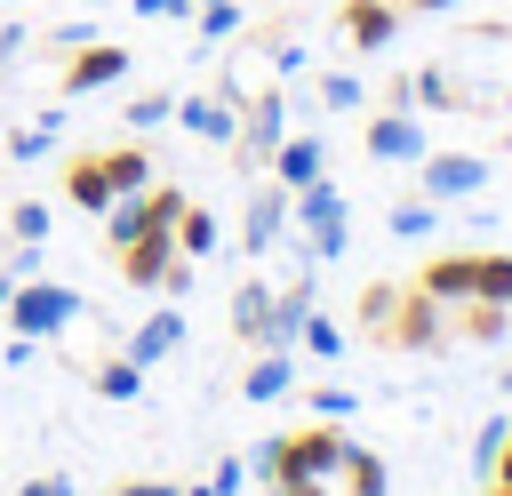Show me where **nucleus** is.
Returning <instances> with one entry per match:
<instances>
[{"label": "nucleus", "mask_w": 512, "mask_h": 496, "mask_svg": "<svg viewBox=\"0 0 512 496\" xmlns=\"http://www.w3.org/2000/svg\"><path fill=\"white\" fill-rule=\"evenodd\" d=\"M400 16H408L400 0H344V8H336V24H344L352 48H384V40L400 32Z\"/></svg>", "instance_id": "11"}, {"label": "nucleus", "mask_w": 512, "mask_h": 496, "mask_svg": "<svg viewBox=\"0 0 512 496\" xmlns=\"http://www.w3.org/2000/svg\"><path fill=\"white\" fill-rule=\"evenodd\" d=\"M176 344H184V312H152V320L128 336V360H144V368H152V360H168Z\"/></svg>", "instance_id": "15"}, {"label": "nucleus", "mask_w": 512, "mask_h": 496, "mask_svg": "<svg viewBox=\"0 0 512 496\" xmlns=\"http://www.w3.org/2000/svg\"><path fill=\"white\" fill-rule=\"evenodd\" d=\"M16 496H72V480H64V472H40V480H24Z\"/></svg>", "instance_id": "30"}, {"label": "nucleus", "mask_w": 512, "mask_h": 496, "mask_svg": "<svg viewBox=\"0 0 512 496\" xmlns=\"http://www.w3.org/2000/svg\"><path fill=\"white\" fill-rule=\"evenodd\" d=\"M176 496H224V488H216V480H200V488H176Z\"/></svg>", "instance_id": "35"}, {"label": "nucleus", "mask_w": 512, "mask_h": 496, "mask_svg": "<svg viewBox=\"0 0 512 496\" xmlns=\"http://www.w3.org/2000/svg\"><path fill=\"white\" fill-rule=\"evenodd\" d=\"M48 144H56V120H32V128H16V136H8V152H16V160H40Z\"/></svg>", "instance_id": "26"}, {"label": "nucleus", "mask_w": 512, "mask_h": 496, "mask_svg": "<svg viewBox=\"0 0 512 496\" xmlns=\"http://www.w3.org/2000/svg\"><path fill=\"white\" fill-rule=\"evenodd\" d=\"M488 480H512V432H504V448H496V464H488Z\"/></svg>", "instance_id": "33"}, {"label": "nucleus", "mask_w": 512, "mask_h": 496, "mask_svg": "<svg viewBox=\"0 0 512 496\" xmlns=\"http://www.w3.org/2000/svg\"><path fill=\"white\" fill-rule=\"evenodd\" d=\"M128 8H136L144 24H160V16H168V24H184V16H192V0H128Z\"/></svg>", "instance_id": "28"}, {"label": "nucleus", "mask_w": 512, "mask_h": 496, "mask_svg": "<svg viewBox=\"0 0 512 496\" xmlns=\"http://www.w3.org/2000/svg\"><path fill=\"white\" fill-rule=\"evenodd\" d=\"M280 224H288V184H272V176H264V184L248 192V216H240V248H248V256H272V248H280Z\"/></svg>", "instance_id": "9"}, {"label": "nucleus", "mask_w": 512, "mask_h": 496, "mask_svg": "<svg viewBox=\"0 0 512 496\" xmlns=\"http://www.w3.org/2000/svg\"><path fill=\"white\" fill-rule=\"evenodd\" d=\"M392 304H400V280H376V288H360V328H384V320H392Z\"/></svg>", "instance_id": "23"}, {"label": "nucleus", "mask_w": 512, "mask_h": 496, "mask_svg": "<svg viewBox=\"0 0 512 496\" xmlns=\"http://www.w3.org/2000/svg\"><path fill=\"white\" fill-rule=\"evenodd\" d=\"M192 8H200V0H192Z\"/></svg>", "instance_id": "40"}, {"label": "nucleus", "mask_w": 512, "mask_h": 496, "mask_svg": "<svg viewBox=\"0 0 512 496\" xmlns=\"http://www.w3.org/2000/svg\"><path fill=\"white\" fill-rule=\"evenodd\" d=\"M376 336H384L392 352H440V344H448V304H440V296H424V288L408 280V288H400V304H392V320H384Z\"/></svg>", "instance_id": "6"}, {"label": "nucleus", "mask_w": 512, "mask_h": 496, "mask_svg": "<svg viewBox=\"0 0 512 496\" xmlns=\"http://www.w3.org/2000/svg\"><path fill=\"white\" fill-rule=\"evenodd\" d=\"M352 456V432H336V416L304 424V432H280L256 448V472L264 480H336V464Z\"/></svg>", "instance_id": "2"}, {"label": "nucleus", "mask_w": 512, "mask_h": 496, "mask_svg": "<svg viewBox=\"0 0 512 496\" xmlns=\"http://www.w3.org/2000/svg\"><path fill=\"white\" fill-rule=\"evenodd\" d=\"M392 232H400V240H432V232H440V200H424V192L392 200Z\"/></svg>", "instance_id": "17"}, {"label": "nucleus", "mask_w": 512, "mask_h": 496, "mask_svg": "<svg viewBox=\"0 0 512 496\" xmlns=\"http://www.w3.org/2000/svg\"><path fill=\"white\" fill-rule=\"evenodd\" d=\"M160 120H176V96H168V88H160V96H136V104H128V128H136V136H144V128H160Z\"/></svg>", "instance_id": "25"}, {"label": "nucleus", "mask_w": 512, "mask_h": 496, "mask_svg": "<svg viewBox=\"0 0 512 496\" xmlns=\"http://www.w3.org/2000/svg\"><path fill=\"white\" fill-rule=\"evenodd\" d=\"M264 168H272V184L304 192V184H320V176H328V144H320V136H280Z\"/></svg>", "instance_id": "10"}, {"label": "nucleus", "mask_w": 512, "mask_h": 496, "mask_svg": "<svg viewBox=\"0 0 512 496\" xmlns=\"http://www.w3.org/2000/svg\"><path fill=\"white\" fill-rule=\"evenodd\" d=\"M216 232H224V224H216L208 208H192V200H184V216H176V248H184L192 264H200V256H216Z\"/></svg>", "instance_id": "18"}, {"label": "nucleus", "mask_w": 512, "mask_h": 496, "mask_svg": "<svg viewBox=\"0 0 512 496\" xmlns=\"http://www.w3.org/2000/svg\"><path fill=\"white\" fill-rule=\"evenodd\" d=\"M312 408H320V416H352V392H344V384H320Z\"/></svg>", "instance_id": "29"}, {"label": "nucleus", "mask_w": 512, "mask_h": 496, "mask_svg": "<svg viewBox=\"0 0 512 496\" xmlns=\"http://www.w3.org/2000/svg\"><path fill=\"white\" fill-rule=\"evenodd\" d=\"M360 152L384 160V168H416V160L432 152V136H424V120H416V104H376V120L360 128Z\"/></svg>", "instance_id": "5"}, {"label": "nucleus", "mask_w": 512, "mask_h": 496, "mask_svg": "<svg viewBox=\"0 0 512 496\" xmlns=\"http://www.w3.org/2000/svg\"><path fill=\"white\" fill-rule=\"evenodd\" d=\"M8 240H48V200H16L8 208Z\"/></svg>", "instance_id": "22"}, {"label": "nucleus", "mask_w": 512, "mask_h": 496, "mask_svg": "<svg viewBox=\"0 0 512 496\" xmlns=\"http://www.w3.org/2000/svg\"><path fill=\"white\" fill-rule=\"evenodd\" d=\"M88 384H96V400H136V392H144V360L112 352V360H96V368H88Z\"/></svg>", "instance_id": "16"}, {"label": "nucleus", "mask_w": 512, "mask_h": 496, "mask_svg": "<svg viewBox=\"0 0 512 496\" xmlns=\"http://www.w3.org/2000/svg\"><path fill=\"white\" fill-rule=\"evenodd\" d=\"M312 104H320V112H360V104H368V88H360V72H320Z\"/></svg>", "instance_id": "19"}, {"label": "nucleus", "mask_w": 512, "mask_h": 496, "mask_svg": "<svg viewBox=\"0 0 512 496\" xmlns=\"http://www.w3.org/2000/svg\"><path fill=\"white\" fill-rule=\"evenodd\" d=\"M136 184H152V152L144 144H104V152H72L64 160V200L72 208H88V216H104L120 192H136Z\"/></svg>", "instance_id": "1"}, {"label": "nucleus", "mask_w": 512, "mask_h": 496, "mask_svg": "<svg viewBox=\"0 0 512 496\" xmlns=\"http://www.w3.org/2000/svg\"><path fill=\"white\" fill-rule=\"evenodd\" d=\"M128 64H136V56H128L120 40H80V56L64 64V80H56V88H64V96H96V88L128 80Z\"/></svg>", "instance_id": "8"}, {"label": "nucleus", "mask_w": 512, "mask_h": 496, "mask_svg": "<svg viewBox=\"0 0 512 496\" xmlns=\"http://www.w3.org/2000/svg\"><path fill=\"white\" fill-rule=\"evenodd\" d=\"M112 496H176L168 480H128V488H112Z\"/></svg>", "instance_id": "32"}, {"label": "nucleus", "mask_w": 512, "mask_h": 496, "mask_svg": "<svg viewBox=\"0 0 512 496\" xmlns=\"http://www.w3.org/2000/svg\"><path fill=\"white\" fill-rule=\"evenodd\" d=\"M416 288L440 296V304H472V288H480V256H432V264L416 272Z\"/></svg>", "instance_id": "13"}, {"label": "nucleus", "mask_w": 512, "mask_h": 496, "mask_svg": "<svg viewBox=\"0 0 512 496\" xmlns=\"http://www.w3.org/2000/svg\"><path fill=\"white\" fill-rule=\"evenodd\" d=\"M496 152H504V160H512V128H504V136H496Z\"/></svg>", "instance_id": "37"}, {"label": "nucleus", "mask_w": 512, "mask_h": 496, "mask_svg": "<svg viewBox=\"0 0 512 496\" xmlns=\"http://www.w3.org/2000/svg\"><path fill=\"white\" fill-rule=\"evenodd\" d=\"M296 344H304L312 360H336V352H344V336H336L328 312H304V320H296Z\"/></svg>", "instance_id": "20"}, {"label": "nucleus", "mask_w": 512, "mask_h": 496, "mask_svg": "<svg viewBox=\"0 0 512 496\" xmlns=\"http://www.w3.org/2000/svg\"><path fill=\"white\" fill-rule=\"evenodd\" d=\"M480 304H512V256H496V248H480V288H472Z\"/></svg>", "instance_id": "21"}, {"label": "nucleus", "mask_w": 512, "mask_h": 496, "mask_svg": "<svg viewBox=\"0 0 512 496\" xmlns=\"http://www.w3.org/2000/svg\"><path fill=\"white\" fill-rule=\"evenodd\" d=\"M488 184V152H424L416 160V192L424 200H472Z\"/></svg>", "instance_id": "7"}, {"label": "nucleus", "mask_w": 512, "mask_h": 496, "mask_svg": "<svg viewBox=\"0 0 512 496\" xmlns=\"http://www.w3.org/2000/svg\"><path fill=\"white\" fill-rule=\"evenodd\" d=\"M288 224L304 232V264H328V256H344V240H352V208H344V192L320 176V184H304V192H288Z\"/></svg>", "instance_id": "4"}, {"label": "nucleus", "mask_w": 512, "mask_h": 496, "mask_svg": "<svg viewBox=\"0 0 512 496\" xmlns=\"http://www.w3.org/2000/svg\"><path fill=\"white\" fill-rule=\"evenodd\" d=\"M208 480H216V488H224V496H232V488H240V480H248V464H240V456H224V464H216V472H208Z\"/></svg>", "instance_id": "31"}, {"label": "nucleus", "mask_w": 512, "mask_h": 496, "mask_svg": "<svg viewBox=\"0 0 512 496\" xmlns=\"http://www.w3.org/2000/svg\"><path fill=\"white\" fill-rule=\"evenodd\" d=\"M504 432H512L504 416H496V424H480V440H472V472H480V480H488V464H496V448H504Z\"/></svg>", "instance_id": "27"}, {"label": "nucleus", "mask_w": 512, "mask_h": 496, "mask_svg": "<svg viewBox=\"0 0 512 496\" xmlns=\"http://www.w3.org/2000/svg\"><path fill=\"white\" fill-rule=\"evenodd\" d=\"M280 392H296V352H280V344H272V352L240 376V400H280Z\"/></svg>", "instance_id": "14"}, {"label": "nucleus", "mask_w": 512, "mask_h": 496, "mask_svg": "<svg viewBox=\"0 0 512 496\" xmlns=\"http://www.w3.org/2000/svg\"><path fill=\"white\" fill-rule=\"evenodd\" d=\"M176 120H184L200 144H232V128H240V104H232L224 88H208V96H184V104H176Z\"/></svg>", "instance_id": "12"}, {"label": "nucleus", "mask_w": 512, "mask_h": 496, "mask_svg": "<svg viewBox=\"0 0 512 496\" xmlns=\"http://www.w3.org/2000/svg\"><path fill=\"white\" fill-rule=\"evenodd\" d=\"M504 400H512V376H504Z\"/></svg>", "instance_id": "39"}, {"label": "nucleus", "mask_w": 512, "mask_h": 496, "mask_svg": "<svg viewBox=\"0 0 512 496\" xmlns=\"http://www.w3.org/2000/svg\"><path fill=\"white\" fill-rule=\"evenodd\" d=\"M8 288H16V272H8V264H0V304H8Z\"/></svg>", "instance_id": "36"}, {"label": "nucleus", "mask_w": 512, "mask_h": 496, "mask_svg": "<svg viewBox=\"0 0 512 496\" xmlns=\"http://www.w3.org/2000/svg\"><path fill=\"white\" fill-rule=\"evenodd\" d=\"M488 496H512V480H488Z\"/></svg>", "instance_id": "38"}, {"label": "nucleus", "mask_w": 512, "mask_h": 496, "mask_svg": "<svg viewBox=\"0 0 512 496\" xmlns=\"http://www.w3.org/2000/svg\"><path fill=\"white\" fill-rule=\"evenodd\" d=\"M400 8H408V16H432V8H448V0H400Z\"/></svg>", "instance_id": "34"}, {"label": "nucleus", "mask_w": 512, "mask_h": 496, "mask_svg": "<svg viewBox=\"0 0 512 496\" xmlns=\"http://www.w3.org/2000/svg\"><path fill=\"white\" fill-rule=\"evenodd\" d=\"M192 24H200L208 40H232V32H240V8H232V0H200V8H192Z\"/></svg>", "instance_id": "24"}, {"label": "nucleus", "mask_w": 512, "mask_h": 496, "mask_svg": "<svg viewBox=\"0 0 512 496\" xmlns=\"http://www.w3.org/2000/svg\"><path fill=\"white\" fill-rule=\"evenodd\" d=\"M0 312H8V328H16L24 344H56L88 304H80L64 280H40V272H32V280H16V288H8V304H0Z\"/></svg>", "instance_id": "3"}]
</instances>
